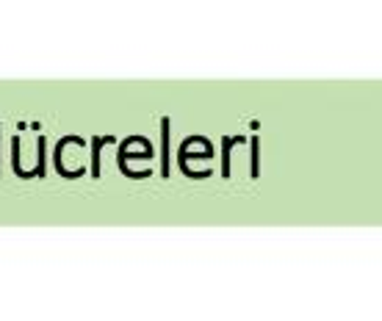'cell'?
Here are the masks:
<instances>
[{
    "instance_id": "7a4b0ae2",
    "label": "cell",
    "mask_w": 382,
    "mask_h": 321,
    "mask_svg": "<svg viewBox=\"0 0 382 321\" xmlns=\"http://www.w3.org/2000/svg\"><path fill=\"white\" fill-rule=\"evenodd\" d=\"M70 144H80V147H83L86 142H83L80 136H61V139L55 142V149H53V164H55V172L61 174V177H67V180H78V177L83 174V169L78 167L75 172H70V169L64 167V155H61V152H64V147H70Z\"/></svg>"
},
{
    "instance_id": "3957f363",
    "label": "cell",
    "mask_w": 382,
    "mask_h": 321,
    "mask_svg": "<svg viewBox=\"0 0 382 321\" xmlns=\"http://www.w3.org/2000/svg\"><path fill=\"white\" fill-rule=\"evenodd\" d=\"M161 174L169 177V117L161 120Z\"/></svg>"
},
{
    "instance_id": "6da1fadb",
    "label": "cell",
    "mask_w": 382,
    "mask_h": 321,
    "mask_svg": "<svg viewBox=\"0 0 382 321\" xmlns=\"http://www.w3.org/2000/svg\"><path fill=\"white\" fill-rule=\"evenodd\" d=\"M150 161L155 158V149L153 144L147 142V136H127L125 142L117 147V167H120V172L127 174V177H133V180H139V177H150V169L147 172H136V169H130V161Z\"/></svg>"
},
{
    "instance_id": "8992f818",
    "label": "cell",
    "mask_w": 382,
    "mask_h": 321,
    "mask_svg": "<svg viewBox=\"0 0 382 321\" xmlns=\"http://www.w3.org/2000/svg\"><path fill=\"white\" fill-rule=\"evenodd\" d=\"M36 152H39V158H36V169H39V174L45 177V172H48V167H45V155H48V139L45 136H36Z\"/></svg>"
},
{
    "instance_id": "277c9868",
    "label": "cell",
    "mask_w": 382,
    "mask_h": 321,
    "mask_svg": "<svg viewBox=\"0 0 382 321\" xmlns=\"http://www.w3.org/2000/svg\"><path fill=\"white\" fill-rule=\"evenodd\" d=\"M117 144V136H92V177H100V147Z\"/></svg>"
},
{
    "instance_id": "5b68a950",
    "label": "cell",
    "mask_w": 382,
    "mask_h": 321,
    "mask_svg": "<svg viewBox=\"0 0 382 321\" xmlns=\"http://www.w3.org/2000/svg\"><path fill=\"white\" fill-rule=\"evenodd\" d=\"M11 169L17 177H28V172L20 167V136H11Z\"/></svg>"
}]
</instances>
